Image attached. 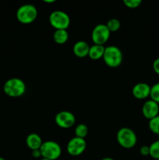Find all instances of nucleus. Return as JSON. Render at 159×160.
Wrapping results in <instances>:
<instances>
[{"mask_svg":"<svg viewBox=\"0 0 159 160\" xmlns=\"http://www.w3.org/2000/svg\"><path fill=\"white\" fill-rule=\"evenodd\" d=\"M45 2H47V3H53L55 2V0H45Z\"/></svg>","mask_w":159,"mask_h":160,"instance_id":"nucleus-25","label":"nucleus"},{"mask_svg":"<svg viewBox=\"0 0 159 160\" xmlns=\"http://www.w3.org/2000/svg\"><path fill=\"white\" fill-rule=\"evenodd\" d=\"M103 60L109 67L115 68L119 67L123 60V55L119 48L115 45H109L104 48Z\"/></svg>","mask_w":159,"mask_h":160,"instance_id":"nucleus-2","label":"nucleus"},{"mask_svg":"<svg viewBox=\"0 0 159 160\" xmlns=\"http://www.w3.org/2000/svg\"><path fill=\"white\" fill-rule=\"evenodd\" d=\"M0 160H6L4 159V158H2V157H0Z\"/></svg>","mask_w":159,"mask_h":160,"instance_id":"nucleus-27","label":"nucleus"},{"mask_svg":"<svg viewBox=\"0 0 159 160\" xmlns=\"http://www.w3.org/2000/svg\"><path fill=\"white\" fill-rule=\"evenodd\" d=\"M69 39V33L67 30H55L53 34V40L59 45L65 44Z\"/></svg>","mask_w":159,"mask_h":160,"instance_id":"nucleus-15","label":"nucleus"},{"mask_svg":"<svg viewBox=\"0 0 159 160\" xmlns=\"http://www.w3.org/2000/svg\"><path fill=\"white\" fill-rule=\"evenodd\" d=\"M148 127L151 132L159 135V115L149 120Z\"/></svg>","mask_w":159,"mask_h":160,"instance_id":"nucleus-19","label":"nucleus"},{"mask_svg":"<svg viewBox=\"0 0 159 160\" xmlns=\"http://www.w3.org/2000/svg\"><path fill=\"white\" fill-rule=\"evenodd\" d=\"M150 97H151V100L159 104V82L156 83L151 87Z\"/></svg>","mask_w":159,"mask_h":160,"instance_id":"nucleus-20","label":"nucleus"},{"mask_svg":"<svg viewBox=\"0 0 159 160\" xmlns=\"http://www.w3.org/2000/svg\"><path fill=\"white\" fill-rule=\"evenodd\" d=\"M17 19L23 24L33 23L37 17V9L32 4H24L20 6L17 10Z\"/></svg>","mask_w":159,"mask_h":160,"instance_id":"nucleus-4","label":"nucleus"},{"mask_svg":"<svg viewBox=\"0 0 159 160\" xmlns=\"http://www.w3.org/2000/svg\"><path fill=\"white\" fill-rule=\"evenodd\" d=\"M152 67L154 71L155 72L157 75H159V57L154 59V61L153 62L152 64Z\"/></svg>","mask_w":159,"mask_h":160,"instance_id":"nucleus-23","label":"nucleus"},{"mask_svg":"<svg viewBox=\"0 0 159 160\" xmlns=\"http://www.w3.org/2000/svg\"><path fill=\"white\" fill-rule=\"evenodd\" d=\"M116 140L120 146L129 149L133 148L137 145V136L130 128H123L117 132Z\"/></svg>","mask_w":159,"mask_h":160,"instance_id":"nucleus-3","label":"nucleus"},{"mask_svg":"<svg viewBox=\"0 0 159 160\" xmlns=\"http://www.w3.org/2000/svg\"><path fill=\"white\" fill-rule=\"evenodd\" d=\"M104 48L105 47L104 45H92L90 46L88 52V57L93 60H98V59L103 58L104 52Z\"/></svg>","mask_w":159,"mask_h":160,"instance_id":"nucleus-14","label":"nucleus"},{"mask_svg":"<svg viewBox=\"0 0 159 160\" xmlns=\"http://www.w3.org/2000/svg\"><path fill=\"white\" fill-rule=\"evenodd\" d=\"M49 23L55 30H66L70 27V16L62 10H55L49 15Z\"/></svg>","mask_w":159,"mask_h":160,"instance_id":"nucleus-6","label":"nucleus"},{"mask_svg":"<svg viewBox=\"0 0 159 160\" xmlns=\"http://www.w3.org/2000/svg\"><path fill=\"white\" fill-rule=\"evenodd\" d=\"M90 45L85 41H78L73 47V52L78 58H84L88 56Z\"/></svg>","mask_w":159,"mask_h":160,"instance_id":"nucleus-12","label":"nucleus"},{"mask_svg":"<svg viewBox=\"0 0 159 160\" xmlns=\"http://www.w3.org/2000/svg\"><path fill=\"white\" fill-rule=\"evenodd\" d=\"M111 32L106 24L99 23L94 28L91 33L92 42L94 45H104L108 41Z\"/></svg>","mask_w":159,"mask_h":160,"instance_id":"nucleus-7","label":"nucleus"},{"mask_svg":"<svg viewBox=\"0 0 159 160\" xmlns=\"http://www.w3.org/2000/svg\"><path fill=\"white\" fill-rule=\"evenodd\" d=\"M87 134H88V128L84 123H80L75 128L76 137L85 139V138L87 136Z\"/></svg>","mask_w":159,"mask_h":160,"instance_id":"nucleus-16","label":"nucleus"},{"mask_svg":"<svg viewBox=\"0 0 159 160\" xmlns=\"http://www.w3.org/2000/svg\"><path fill=\"white\" fill-rule=\"evenodd\" d=\"M101 160H115V159H113L112 158H110V157H105V158H104V159H102Z\"/></svg>","mask_w":159,"mask_h":160,"instance_id":"nucleus-26","label":"nucleus"},{"mask_svg":"<svg viewBox=\"0 0 159 160\" xmlns=\"http://www.w3.org/2000/svg\"><path fill=\"white\" fill-rule=\"evenodd\" d=\"M157 160H159V159H157Z\"/></svg>","mask_w":159,"mask_h":160,"instance_id":"nucleus-29","label":"nucleus"},{"mask_svg":"<svg viewBox=\"0 0 159 160\" xmlns=\"http://www.w3.org/2000/svg\"><path fill=\"white\" fill-rule=\"evenodd\" d=\"M55 121L58 127L63 129L72 128L76 123V117L70 111H61L55 115Z\"/></svg>","mask_w":159,"mask_h":160,"instance_id":"nucleus-9","label":"nucleus"},{"mask_svg":"<svg viewBox=\"0 0 159 160\" xmlns=\"http://www.w3.org/2000/svg\"><path fill=\"white\" fill-rule=\"evenodd\" d=\"M150 148V156L155 160L159 159V140L152 142Z\"/></svg>","mask_w":159,"mask_h":160,"instance_id":"nucleus-18","label":"nucleus"},{"mask_svg":"<svg viewBox=\"0 0 159 160\" xmlns=\"http://www.w3.org/2000/svg\"><path fill=\"white\" fill-rule=\"evenodd\" d=\"M108 29L109 30L111 33L112 32H116L119 30L120 27H121V23L119 20L116 18H112L108 20V21L106 23Z\"/></svg>","mask_w":159,"mask_h":160,"instance_id":"nucleus-17","label":"nucleus"},{"mask_svg":"<svg viewBox=\"0 0 159 160\" xmlns=\"http://www.w3.org/2000/svg\"><path fill=\"white\" fill-rule=\"evenodd\" d=\"M42 143H43V142H42L41 136L36 133H31L26 138V145L32 151L40 149Z\"/></svg>","mask_w":159,"mask_h":160,"instance_id":"nucleus-13","label":"nucleus"},{"mask_svg":"<svg viewBox=\"0 0 159 160\" xmlns=\"http://www.w3.org/2000/svg\"><path fill=\"white\" fill-rule=\"evenodd\" d=\"M142 113L147 120H151L159 115V104L153 100H147L142 106Z\"/></svg>","mask_w":159,"mask_h":160,"instance_id":"nucleus-10","label":"nucleus"},{"mask_svg":"<svg viewBox=\"0 0 159 160\" xmlns=\"http://www.w3.org/2000/svg\"><path fill=\"white\" fill-rule=\"evenodd\" d=\"M40 160H49V159H44V158H42V159H41Z\"/></svg>","mask_w":159,"mask_h":160,"instance_id":"nucleus-28","label":"nucleus"},{"mask_svg":"<svg viewBox=\"0 0 159 160\" xmlns=\"http://www.w3.org/2000/svg\"><path fill=\"white\" fill-rule=\"evenodd\" d=\"M150 93H151V86L147 83H137L132 87V94L134 98L137 99H145L150 97Z\"/></svg>","mask_w":159,"mask_h":160,"instance_id":"nucleus-11","label":"nucleus"},{"mask_svg":"<svg viewBox=\"0 0 159 160\" xmlns=\"http://www.w3.org/2000/svg\"><path fill=\"white\" fill-rule=\"evenodd\" d=\"M87 148L85 139L74 137L69 141L66 145V150L72 156H78L84 152Z\"/></svg>","mask_w":159,"mask_h":160,"instance_id":"nucleus-8","label":"nucleus"},{"mask_svg":"<svg viewBox=\"0 0 159 160\" xmlns=\"http://www.w3.org/2000/svg\"><path fill=\"white\" fill-rule=\"evenodd\" d=\"M3 92L11 98H18L24 95L26 92V84L20 78H10L5 82Z\"/></svg>","mask_w":159,"mask_h":160,"instance_id":"nucleus-1","label":"nucleus"},{"mask_svg":"<svg viewBox=\"0 0 159 160\" xmlns=\"http://www.w3.org/2000/svg\"><path fill=\"white\" fill-rule=\"evenodd\" d=\"M41 157L49 160H56L62 155V148L54 141H47L42 143L40 148Z\"/></svg>","mask_w":159,"mask_h":160,"instance_id":"nucleus-5","label":"nucleus"},{"mask_svg":"<svg viewBox=\"0 0 159 160\" xmlns=\"http://www.w3.org/2000/svg\"><path fill=\"white\" fill-rule=\"evenodd\" d=\"M125 6L129 9H136L141 5V0H124L123 1Z\"/></svg>","mask_w":159,"mask_h":160,"instance_id":"nucleus-21","label":"nucleus"},{"mask_svg":"<svg viewBox=\"0 0 159 160\" xmlns=\"http://www.w3.org/2000/svg\"><path fill=\"white\" fill-rule=\"evenodd\" d=\"M140 155L143 156H150V148L147 145H143L140 147Z\"/></svg>","mask_w":159,"mask_h":160,"instance_id":"nucleus-22","label":"nucleus"},{"mask_svg":"<svg viewBox=\"0 0 159 160\" xmlns=\"http://www.w3.org/2000/svg\"><path fill=\"white\" fill-rule=\"evenodd\" d=\"M32 156L35 159H38V158L41 157V152L40 149H37V150H34L32 151Z\"/></svg>","mask_w":159,"mask_h":160,"instance_id":"nucleus-24","label":"nucleus"}]
</instances>
